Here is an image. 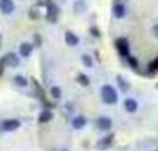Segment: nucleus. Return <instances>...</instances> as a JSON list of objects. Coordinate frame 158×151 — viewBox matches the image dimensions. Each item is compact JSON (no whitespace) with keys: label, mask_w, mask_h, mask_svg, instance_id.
<instances>
[{"label":"nucleus","mask_w":158,"mask_h":151,"mask_svg":"<svg viewBox=\"0 0 158 151\" xmlns=\"http://www.w3.org/2000/svg\"><path fill=\"white\" fill-rule=\"evenodd\" d=\"M0 10H2V13H4L6 15L11 14L14 10H15L14 2L13 0H0Z\"/></svg>","instance_id":"5"},{"label":"nucleus","mask_w":158,"mask_h":151,"mask_svg":"<svg viewBox=\"0 0 158 151\" xmlns=\"http://www.w3.org/2000/svg\"><path fill=\"white\" fill-rule=\"evenodd\" d=\"M14 83H15L17 86H19V88H25V86H28L27 78H24L22 75H15V76H14Z\"/></svg>","instance_id":"14"},{"label":"nucleus","mask_w":158,"mask_h":151,"mask_svg":"<svg viewBox=\"0 0 158 151\" xmlns=\"http://www.w3.org/2000/svg\"><path fill=\"white\" fill-rule=\"evenodd\" d=\"M4 63H6V65L15 68V67L19 65V58H18V55L14 54V53H8V54L4 55Z\"/></svg>","instance_id":"6"},{"label":"nucleus","mask_w":158,"mask_h":151,"mask_svg":"<svg viewBox=\"0 0 158 151\" xmlns=\"http://www.w3.org/2000/svg\"><path fill=\"white\" fill-rule=\"evenodd\" d=\"M115 46H117L118 51H119L121 55L123 57H129V44H128V40L126 39H118L115 42Z\"/></svg>","instance_id":"4"},{"label":"nucleus","mask_w":158,"mask_h":151,"mask_svg":"<svg viewBox=\"0 0 158 151\" xmlns=\"http://www.w3.org/2000/svg\"><path fill=\"white\" fill-rule=\"evenodd\" d=\"M65 43L68 44V46H77L79 43V38L75 33L72 32H67L65 33Z\"/></svg>","instance_id":"12"},{"label":"nucleus","mask_w":158,"mask_h":151,"mask_svg":"<svg viewBox=\"0 0 158 151\" xmlns=\"http://www.w3.org/2000/svg\"><path fill=\"white\" fill-rule=\"evenodd\" d=\"M46 8H47V18H49V21L54 22L57 19V13H58L56 4L52 0H46Z\"/></svg>","instance_id":"3"},{"label":"nucleus","mask_w":158,"mask_h":151,"mask_svg":"<svg viewBox=\"0 0 158 151\" xmlns=\"http://www.w3.org/2000/svg\"><path fill=\"white\" fill-rule=\"evenodd\" d=\"M50 93H52V96L54 97V99H61V96H63V92H61V89L58 88V86H53V88L50 89Z\"/></svg>","instance_id":"15"},{"label":"nucleus","mask_w":158,"mask_h":151,"mask_svg":"<svg viewBox=\"0 0 158 151\" xmlns=\"http://www.w3.org/2000/svg\"><path fill=\"white\" fill-rule=\"evenodd\" d=\"M4 65H6L4 58H2V60H0V76L3 75V67H4Z\"/></svg>","instance_id":"20"},{"label":"nucleus","mask_w":158,"mask_h":151,"mask_svg":"<svg viewBox=\"0 0 158 151\" xmlns=\"http://www.w3.org/2000/svg\"><path fill=\"white\" fill-rule=\"evenodd\" d=\"M78 82L81 83L82 86H87V85L90 83V79H89V76H87V75L79 74V75H78Z\"/></svg>","instance_id":"16"},{"label":"nucleus","mask_w":158,"mask_h":151,"mask_svg":"<svg viewBox=\"0 0 158 151\" xmlns=\"http://www.w3.org/2000/svg\"><path fill=\"white\" fill-rule=\"evenodd\" d=\"M21 126L19 121L17 119H4L2 122V130L3 132H13V130H17Z\"/></svg>","instance_id":"2"},{"label":"nucleus","mask_w":158,"mask_h":151,"mask_svg":"<svg viewBox=\"0 0 158 151\" xmlns=\"http://www.w3.org/2000/svg\"><path fill=\"white\" fill-rule=\"evenodd\" d=\"M128 63L132 68H137L139 67V61H137L136 57H128Z\"/></svg>","instance_id":"18"},{"label":"nucleus","mask_w":158,"mask_h":151,"mask_svg":"<svg viewBox=\"0 0 158 151\" xmlns=\"http://www.w3.org/2000/svg\"><path fill=\"white\" fill-rule=\"evenodd\" d=\"M112 126V121L108 116H100L97 119V128L100 130H110Z\"/></svg>","instance_id":"7"},{"label":"nucleus","mask_w":158,"mask_h":151,"mask_svg":"<svg viewBox=\"0 0 158 151\" xmlns=\"http://www.w3.org/2000/svg\"><path fill=\"white\" fill-rule=\"evenodd\" d=\"M32 51H33V46L31 43L24 42V43L19 44V54H21L22 57H29V55L32 54Z\"/></svg>","instance_id":"9"},{"label":"nucleus","mask_w":158,"mask_h":151,"mask_svg":"<svg viewBox=\"0 0 158 151\" xmlns=\"http://www.w3.org/2000/svg\"><path fill=\"white\" fill-rule=\"evenodd\" d=\"M82 63H83L85 67H87V68H90V67H93V61H92V57L87 54H83L82 55Z\"/></svg>","instance_id":"17"},{"label":"nucleus","mask_w":158,"mask_h":151,"mask_svg":"<svg viewBox=\"0 0 158 151\" xmlns=\"http://www.w3.org/2000/svg\"><path fill=\"white\" fill-rule=\"evenodd\" d=\"M112 13H114L115 18H123L126 14V10H125V6L122 3H115L112 6Z\"/></svg>","instance_id":"8"},{"label":"nucleus","mask_w":158,"mask_h":151,"mask_svg":"<svg viewBox=\"0 0 158 151\" xmlns=\"http://www.w3.org/2000/svg\"><path fill=\"white\" fill-rule=\"evenodd\" d=\"M52 118H53L52 111L44 110V111H42L40 115H39V122H40V124H46V122H49Z\"/></svg>","instance_id":"13"},{"label":"nucleus","mask_w":158,"mask_h":151,"mask_svg":"<svg viewBox=\"0 0 158 151\" xmlns=\"http://www.w3.org/2000/svg\"><path fill=\"white\" fill-rule=\"evenodd\" d=\"M154 33H156V35H158V25H156V27H154Z\"/></svg>","instance_id":"21"},{"label":"nucleus","mask_w":158,"mask_h":151,"mask_svg":"<svg viewBox=\"0 0 158 151\" xmlns=\"http://www.w3.org/2000/svg\"><path fill=\"white\" fill-rule=\"evenodd\" d=\"M86 122L87 121L83 115H78L72 119V126H74V129H82V128L86 126Z\"/></svg>","instance_id":"11"},{"label":"nucleus","mask_w":158,"mask_h":151,"mask_svg":"<svg viewBox=\"0 0 158 151\" xmlns=\"http://www.w3.org/2000/svg\"><path fill=\"white\" fill-rule=\"evenodd\" d=\"M101 100L106 104L112 105L118 101V93L111 85H104L101 88Z\"/></svg>","instance_id":"1"},{"label":"nucleus","mask_w":158,"mask_h":151,"mask_svg":"<svg viewBox=\"0 0 158 151\" xmlns=\"http://www.w3.org/2000/svg\"><path fill=\"white\" fill-rule=\"evenodd\" d=\"M148 68H150V71H158V58H156V60L150 64Z\"/></svg>","instance_id":"19"},{"label":"nucleus","mask_w":158,"mask_h":151,"mask_svg":"<svg viewBox=\"0 0 158 151\" xmlns=\"http://www.w3.org/2000/svg\"><path fill=\"white\" fill-rule=\"evenodd\" d=\"M123 107H125V110L128 111V112H136L137 111V107H139V104H137V101L135 99H126L125 101H123Z\"/></svg>","instance_id":"10"}]
</instances>
